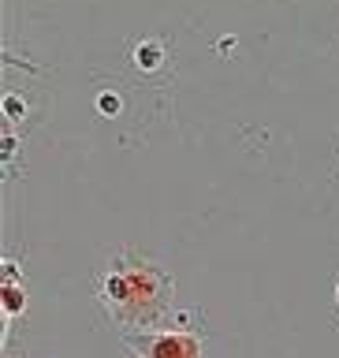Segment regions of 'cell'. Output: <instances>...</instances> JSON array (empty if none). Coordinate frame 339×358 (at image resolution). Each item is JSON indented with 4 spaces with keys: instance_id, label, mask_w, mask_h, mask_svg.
Returning a JSON list of instances; mask_svg holds the SVG:
<instances>
[{
    "instance_id": "9",
    "label": "cell",
    "mask_w": 339,
    "mask_h": 358,
    "mask_svg": "<svg viewBox=\"0 0 339 358\" xmlns=\"http://www.w3.org/2000/svg\"><path fill=\"white\" fill-rule=\"evenodd\" d=\"M336 310H339V284H336Z\"/></svg>"
},
{
    "instance_id": "3",
    "label": "cell",
    "mask_w": 339,
    "mask_h": 358,
    "mask_svg": "<svg viewBox=\"0 0 339 358\" xmlns=\"http://www.w3.org/2000/svg\"><path fill=\"white\" fill-rule=\"evenodd\" d=\"M134 64H138V71H157V67L164 64V49H160L157 41H142V45L134 49Z\"/></svg>"
},
{
    "instance_id": "8",
    "label": "cell",
    "mask_w": 339,
    "mask_h": 358,
    "mask_svg": "<svg viewBox=\"0 0 339 358\" xmlns=\"http://www.w3.org/2000/svg\"><path fill=\"white\" fill-rule=\"evenodd\" d=\"M12 153H15V139L8 134V139H4V157H12Z\"/></svg>"
},
{
    "instance_id": "4",
    "label": "cell",
    "mask_w": 339,
    "mask_h": 358,
    "mask_svg": "<svg viewBox=\"0 0 339 358\" xmlns=\"http://www.w3.org/2000/svg\"><path fill=\"white\" fill-rule=\"evenodd\" d=\"M0 295H4V313L8 318H19V313L27 310V295L19 291V284H4Z\"/></svg>"
},
{
    "instance_id": "1",
    "label": "cell",
    "mask_w": 339,
    "mask_h": 358,
    "mask_svg": "<svg viewBox=\"0 0 339 358\" xmlns=\"http://www.w3.org/2000/svg\"><path fill=\"white\" fill-rule=\"evenodd\" d=\"M101 306L112 313V321L123 332H149L164 329V321L175 313L172 306V280L153 261L127 254L101 276Z\"/></svg>"
},
{
    "instance_id": "5",
    "label": "cell",
    "mask_w": 339,
    "mask_h": 358,
    "mask_svg": "<svg viewBox=\"0 0 339 358\" xmlns=\"http://www.w3.org/2000/svg\"><path fill=\"white\" fill-rule=\"evenodd\" d=\"M97 108H101V116H116V112H120V97H116V93H101V97H97Z\"/></svg>"
},
{
    "instance_id": "6",
    "label": "cell",
    "mask_w": 339,
    "mask_h": 358,
    "mask_svg": "<svg viewBox=\"0 0 339 358\" xmlns=\"http://www.w3.org/2000/svg\"><path fill=\"white\" fill-rule=\"evenodd\" d=\"M4 112L12 116V119H19V116H23V101L15 97V93H8V97H4Z\"/></svg>"
},
{
    "instance_id": "2",
    "label": "cell",
    "mask_w": 339,
    "mask_h": 358,
    "mask_svg": "<svg viewBox=\"0 0 339 358\" xmlns=\"http://www.w3.org/2000/svg\"><path fill=\"white\" fill-rule=\"evenodd\" d=\"M123 344L134 358H201L205 344L190 329H149L123 332Z\"/></svg>"
},
{
    "instance_id": "7",
    "label": "cell",
    "mask_w": 339,
    "mask_h": 358,
    "mask_svg": "<svg viewBox=\"0 0 339 358\" xmlns=\"http://www.w3.org/2000/svg\"><path fill=\"white\" fill-rule=\"evenodd\" d=\"M4 284H19V265L15 261H4Z\"/></svg>"
}]
</instances>
